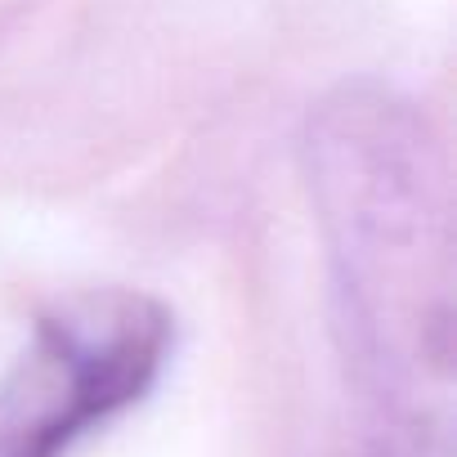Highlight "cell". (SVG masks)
Returning <instances> with one entry per match:
<instances>
[{"instance_id": "obj_1", "label": "cell", "mask_w": 457, "mask_h": 457, "mask_svg": "<svg viewBox=\"0 0 457 457\" xmlns=\"http://www.w3.org/2000/svg\"><path fill=\"white\" fill-rule=\"evenodd\" d=\"M301 153L381 453L448 457L453 206L439 135L399 90L345 81L310 112Z\"/></svg>"}, {"instance_id": "obj_2", "label": "cell", "mask_w": 457, "mask_h": 457, "mask_svg": "<svg viewBox=\"0 0 457 457\" xmlns=\"http://www.w3.org/2000/svg\"><path fill=\"white\" fill-rule=\"evenodd\" d=\"M175 345L170 310L135 287H90L37 319L0 377V457H68L135 408Z\"/></svg>"}]
</instances>
